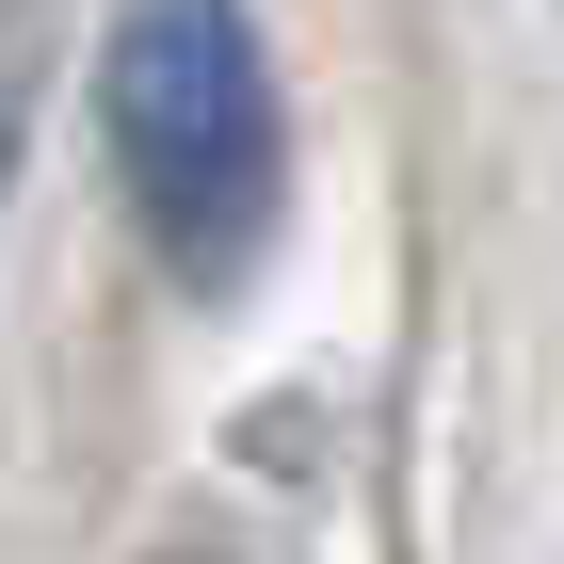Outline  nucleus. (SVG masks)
<instances>
[{"mask_svg":"<svg viewBox=\"0 0 564 564\" xmlns=\"http://www.w3.org/2000/svg\"><path fill=\"white\" fill-rule=\"evenodd\" d=\"M97 130H113V177H130L162 274L194 291L259 274L274 194H291V113H274V48L242 0H130L97 48Z\"/></svg>","mask_w":564,"mask_h":564,"instance_id":"f257e3e1","label":"nucleus"}]
</instances>
